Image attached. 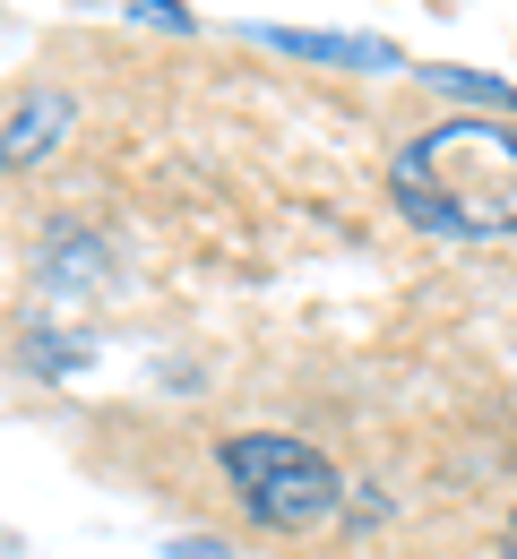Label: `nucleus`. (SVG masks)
Here are the masks:
<instances>
[{
	"label": "nucleus",
	"mask_w": 517,
	"mask_h": 559,
	"mask_svg": "<svg viewBox=\"0 0 517 559\" xmlns=\"http://www.w3.org/2000/svg\"><path fill=\"white\" fill-rule=\"evenodd\" d=\"M259 44L294 52V61H337V70H397V44L379 35H310V26H259Z\"/></svg>",
	"instance_id": "obj_4"
},
{
	"label": "nucleus",
	"mask_w": 517,
	"mask_h": 559,
	"mask_svg": "<svg viewBox=\"0 0 517 559\" xmlns=\"http://www.w3.org/2000/svg\"><path fill=\"white\" fill-rule=\"evenodd\" d=\"M121 9H130V17H148V26H164V35H190V26H199L181 0H121Z\"/></svg>",
	"instance_id": "obj_6"
},
{
	"label": "nucleus",
	"mask_w": 517,
	"mask_h": 559,
	"mask_svg": "<svg viewBox=\"0 0 517 559\" xmlns=\"http://www.w3.org/2000/svg\"><path fill=\"white\" fill-rule=\"evenodd\" d=\"M173 559H224V543H173Z\"/></svg>",
	"instance_id": "obj_7"
},
{
	"label": "nucleus",
	"mask_w": 517,
	"mask_h": 559,
	"mask_svg": "<svg viewBox=\"0 0 517 559\" xmlns=\"http://www.w3.org/2000/svg\"><path fill=\"white\" fill-rule=\"evenodd\" d=\"M78 130V104L61 86H26L17 104H9V121H0V173H35L52 146H70Z\"/></svg>",
	"instance_id": "obj_3"
},
{
	"label": "nucleus",
	"mask_w": 517,
	"mask_h": 559,
	"mask_svg": "<svg viewBox=\"0 0 517 559\" xmlns=\"http://www.w3.org/2000/svg\"><path fill=\"white\" fill-rule=\"evenodd\" d=\"M216 465H224V483H233V499L268 534H302V525H319V516L345 508V474L310 439H285V430H233L216 448Z\"/></svg>",
	"instance_id": "obj_2"
},
{
	"label": "nucleus",
	"mask_w": 517,
	"mask_h": 559,
	"mask_svg": "<svg viewBox=\"0 0 517 559\" xmlns=\"http://www.w3.org/2000/svg\"><path fill=\"white\" fill-rule=\"evenodd\" d=\"M423 86H448V95H466L474 112H509L517 121V86L509 78H483V70H414Z\"/></svg>",
	"instance_id": "obj_5"
},
{
	"label": "nucleus",
	"mask_w": 517,
	"mask_h": 559,
	"mask_svg": "<svg viewBox=\"0 0 517 559\" xmlns=\"http://www.w3.org/2000/svg\"><path fill=\"white\" fill-rule=\"evenodd\" d=\"M509 559H517V534H509Z\"/></svg>",
	"instance_id": "obj_8"
},
{
	"label": "nucleus",
	"mask_w": 517,
	"mask_h": 559,
	"mask_svg": "<svg viewBox=\"0 0 517 559\" xmlns=\"http://www.w3.org/2000/svg\"><path fill=\"white\" fill-rule=\"evenodd\" d=\"M388 199L414 233L440 241H509L517 233V121L509 112H448L397 146Z\"/></svg>",
	"instance_id": "obj_1"
}]
</instances>
